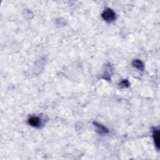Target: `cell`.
<instances>
[{
	"label": "cell",
	"instance_id": "6da1fadb",
	"mask_svg": "<svg viewBox=\"0 0 160 160\" xmlns=\"http://www.w3.org/2000/svg\"><path fill=\"white\" fill-rule=\"evenodd\" d=\"M102 17L106 22L111 23L116 20V16L115 12L113 10L110 9V8H106L102 14Z\"/></svg>",
	"mask_w": 160,
	"mask_h": 160
},
{
	"label": "cell",
	"instance_id": "7a4b0ae2",
	"mask_svg": "<svg viewBox=\"0 0 160 160\" xmlns=\"http://www.w3.org/2000/svg\"><path fill=\"white\" fill-rule=\"evenodd\" d=\"M28 124L35 128H39L41 125V120L38 116H31L28 120Z\"/></svg>",
	"mask_w": 160,
	"mask_h": 160
},
{
	"label": "cell",
	"instance_id": "3957f363",
	"mask_svg": "<svg viewBox=\"0 0 160 160\" xmlns=\"http://www.w3.org/2000/svg\"><path fill=\"white\" fill-rule=\"evenodd\" d=\"M93 124L95 125V128H96V131L98 133H99V134H107V133H108V132H109L108 130L105 127V126H104L102 124H99L97 122H94Z\"/></svg>",
	"mask_w": 160,
	"mask_h": 160
},
{
	"label": "cell",
	"instance_id": "277c9868",
	"mask_svg": "<svg viewBox=\"0 0 160 160\" xmlns=\"http://www.w3.org/2000/svg\"><path fill=\"white\" fill-rule=\"evenodd\" d=\"M153 138L154 140L155 145L157 148V149H159L160 146V141H159V131L155 128L153 131Z\"/></svg>",
	"mask_w": 160,
	"mask_h": 160
},
{
	"label": "cell",
	"instance_id": "5b68a950",
	"mask_svg": "<svg viewBox=\"0 0 160 160\" xmlns=\"http://www.w3.org/2000/svg\"><path fill=\"white\" fill-rule=\"evenodd\" d=\"M132 64L134 67H135L136 68H137L139 70L143 71L145 68V65L143 64V63L140 60H134L132 62Z\"/></svg>",
	"mask_w": 160,
	"mask_h": 160
},
{
	"label": "cell",
	"instance_id": "8992f818",
	"mask_svg": "<svg viewBox=\"0 0 160 160\" xmlns=\"http://www.w3.org/2000/svg\"><path fill=\"white\" fill-rule=\"evenodd\" d=\"M130 86V83L127 80H123L120 84L121 88H128Z\"/></svg>",
	"mask_w": 160,
	"mask_h": 160
}]
</instances>
